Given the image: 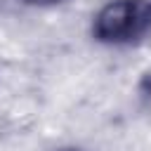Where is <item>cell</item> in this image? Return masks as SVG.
I'll return each mask as SVG.
<instances>
[{"label":"cell","mask_w":151,"mask_h":151,"mask_svg":"<svg viewBox=\"0 0 151 151\" xmlns=\"http://www.w3.org/2000/svg\"><path fill=\"white\" fill-rule=\"evenodd\" d=\"M90 35L106 47H132L151 38V0H106L92 17Z\"/></svg>","instance_id":"6da1fadb"},{"label":"cell","mask_w":151,"mask_h":151,"mask_svg":"<svg viewBox=\"0 0 151 151\" xmlns=\"http://www.w3.org/2000/svg\"><path fill=\"white\" fill-rule=\"evenodd\" d=\"M19 2L26 7H35V9H50V7H59L68 0H19Z\"/></svg>","instance_id":"7a4b0ae2"},{"label":"cell","mask_w":151,"mask_h":151,"mask_svg":"<svg viewBox=\"0 0 151 151\" xmlns=\"http://www.w3.org/2000/svg\"><path fill=\"white\" fill-rule=\"evenodd\" d=\"M50 151H87L83 146H57V149H50Z\"/></svg>","instance_id":"3957f363"}]
</instances>
